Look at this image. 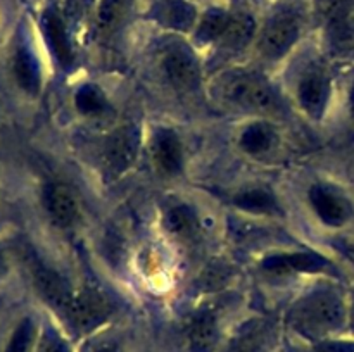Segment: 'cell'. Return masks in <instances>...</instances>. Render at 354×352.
<instances>
[{"mask_svg":"<svg viewBox=\"0 0 354 352\" xmlns=\"http://www.w3.org/2000/svg\"><path fill=\"white\" fill-rule=\"evenodd\" d=\"M14 75L21 88L30 93H37L40 88V71L37 61L26 48H19L14 59Z\"/></svg>","mask_w":354,"mask_h":352,"instance_id":"obj_18","label":"cell"},{"mask_svg":"<svg viewBox=\"0 0 354 352\" xmlns=\"http://www.w3.org/2000/svg\"><path fill=\"white\" fill-rule=\"evenodd\" d=\"M216 93L225 104L237 109L251 113H273L279 109V100L273 88L256 72H227L218 79Z\"/></svg>","mask_w":354,"mask_h":352,"instance_id":"obj_2","label":"cell"},{"mask_svg":"<svg viewBox=\"0 0 354 352\" xmlns=\"http://www.w3.org/2000/svg\"><path fill=\"white\" fill-rule=\"evenodd\" d=\"M313 352H354V344L349 342H320L317 344V347L313 349Z\"/></svg>","mask_w":354,"mask_h":352,"instance_id":"obj_27","label":"cell"},{"mask_svg":"<svg viewBox=\"0 0 354 352\" xmlns=\"http://www.w3.org/2000/svg\"><path fill=\"white\" fill-rule=\"evenodd\" d=\"M344 321V306L337 293L315 290L297 300L289 313V323L306 338H322L339 330Z\"/></svg>","mask_w":354,"mask_h":352,"instance_id":"obj_1","label":"cell"},{"mask_svg":"<svg viewBox=\"0 0 354 352\" xmlns=\"http://www.w3.org/2000/svg\"><path fill=\"white\" fill-rule=\"evenodd\" d=\"M45 207L59 226H73L80 219V206L71 190L62 183H52L44 193Z\"/></svg>","mask_w":354,"mask_h":352,"instance_id":"obj_8","label":"cell"},{"mask_svg":"<svg viewBox=\"0 0 354 352\" xmlns=\"http://www.w3.org/2000/svg\"><path fill=\"white\" fill-rule=\"evenodd\" d=\"M351 326H353V331H354V307H353V314H351Z\"/></svg>","mask_w":354,"mask_h":352,"instance_id":"obj_30","label":"cell"},{"mask_svg":"<svg viewBox=\"0 0 354 352\" xmlns=\"http://www.w3.org/2000/svg\"><path fill=\"white\" fill-rule=\"evenodd\" d=\"M30 271L31 276H33V283L35 286H37L38 293H40L52 307H55L57 311L64 313L69 300H71L73 297L71 289H69L68 283L64 282V278L59 276L54 269L45 266L44 262L37 261V259H31L30 261Z\"/></svg>","mask_w":354,"mask_h":352,"instance_id":"obj_7","label":"cell"},{"mask_svg":"<svg viewBox=\"0 0 354 352\" xmlns=\"http://www.w3.org/2000/svg\"><path fill=\"white\" fill-rule=\"evenodd\" d=\"M351 106H353V110H354V86H353V92H351Z\"/></svg>","mask_w":354,"mask_h":352,"instance_id":"obj_29","label":"cell"},{"mask_svg":"<svg viewBox=\"0 0 354 352\" xmlns=\"http://www.w3.org/2000/svg\"><path fill=\"white\" fill-rule=\"evenodd\" d=\"M270 326L266 323H251L237 335L228 352H268Z\"/></svg>","mask_w":354,"mask_h":352,"instance_id":"obj_17","label":"cell"},{"mask_svg":"<svg viewBox=\"0 0 354 352\" xmlns=\"http://www.w3.org/2000/svg\"><path fill=\"white\" fill-rule=\"evenodd\" d=\"M194 7L189 3L182 2V0H173L165 6L161 10V17L168 26L175 28V30H189L194 23Z\"/></svg>","mask_w":354,"mask_h":352,"instance_id":"obj_23","label":"cell"},{"mask_svg":"<svg viewBox=\"0 0 354 352\" xmlns=\"http://www.w3.org/2000/svg\"><path fill=\"white\" fill-rule=\"evenodd\" d=\"M38 352H66V347L57 335L47 331L38 345Z\"/></svg>","mask_w":354,"mask_h":352,"instance_id":"obj_26","label":"cell"},{"mask_svg":"<svg viewBox=\"0 0 354 352\" xmlns=\"http://www.w3.org/2000/svg\"><path fill=\"white\" fill-rule=\"evenodd\" d=\"M62 314L76 331L86 333L100 326L111 316V302L97 290H82L73 293Z\"/></svg>","mask_w":354,"mask_h":352,"instance_id":"obj_4","label":"cell"},{"mask_svg":"<svg viewBox=\"0 0 354 352\" xmlns=\"http://www.w3.org/2000/svg\"><path fill=\"white\" fill-rule=\"evenodd\" d=\"M168 226L173 233L192 235V231L196 230V216L189 207H175L168 213Z\"/></svg>","mask_w":354,"mask_h":352,"instance_id":"obj_24","label":"cell"},{"mask_svg":"<svg viewBox=\"0 0 354 352\" xmlns=\"http://www.w3.org/2000/svg\"><path fill=\"white\" fill-rule=\"evenodd\" d=\"M235 204L249 213L258 214H272L277 211V200L270 192L263 188L245 190L235 197Z\"/></svg>","mask_w":354,"mask_h":352,"instance_id":"obj_19","label":"cell"},{"mask_svg":"<svg viewBox=\"0 0 354 352\" xmlns=\"http://www.w3.org/2000/svg\"><path fill=\"white\" fill-rule=\"evenodd\" d=\"M128 9H130V0H102L97 10V35L104 40L113 37L123 24Z\"/></svg>","mask_w":354,"mask_h":352,"instance_id":"obj_14","label":"cell"},{"mask_svg":"<svg viewBox=\"0 0 354 352\" xmlns=\"http://www.w3.org/2000/svg\"><path fill=\"white\" fill-rule=\"evenodd\" d=\"M328 93H330V83H328L327 76L322 75L320 71L308 72L301 79L299 88H297L301 107L315 117L324 113L325 106H327Z\"/></svg>","mask_w":354,"mask_h":352,"instance_id":"obj_11","label":"cell"},{"mask_svg":"<svg viewBox=\"0 0 354 352\" xmlns=\"http://www.w3.org/2000/svg\"><path fill=\"white\" fill-rule=\"evenodd\" d=\"M310 200L320 219L330 226H341L351 214L348 200L325 185L313 186L310 190Z\"/></svg>","mask_w":354,"mask_h":352,"instance_id":"obj_9","label":"cell"},{"mask_svg":"<svg viewBox=\"0 0 354 352\" xmlns=\"http://www.w3.org/2000/svg\"><path fill=\"white\" fill-rule=\"evenodd\" d=\"M95 352H118V349L116 347H111V345H106V347L97 349Z\"/></svg>","mask_w":354,"mask_h":352,"instance_id":"obj_28","label":"cell"},{"mask_svg":"<svg viewBox=\"0 0 354 352\" xmlns=\"http://www.w3.org/2000/svg\"><path fill=\"white\" fill-rule=\"evenodd\" d=\"M76 107L85 116H100L107 110V100L100 88L93 85H85L76 92L75 97Z\"/></svg>","mask_w":354,"mask_h":352,"instance_id":"obj_21","label":"cell"},{"mask_svg":"<svg viewBox=\"0 0 354 352\" xmlns=\"http://www.w3.org/2000/svg\"><path fill=\"white\" fill-rule=\"evenodd\" d=\"M162 71L175 88L192 90L199 83V66L183 45H171L162 54Z\"/></svg>","mask_w":354,"mask_h":352,"instance_id":"obj_6","label":"cell"},{"mask_svg":"<svg viewBox=\"0 0 354 352\" xmlns=\"http://www.w3.org/2000/svg\"><path fill=\"white\" fill-rule=\"evenodd\" d=\"M44 28L45 35H47L48 45H50L52 52H54V55L57 57V61L61 62L64 68L71 66L73 50L68 40V31H66V26L64 23H62L61 17L55 12H47L44 17Z\"/></svg>","mask_w":354,"mask_h":352,"instance_id":"obj_15","label":"cell"},{"mask_svg":"<svg viewBox=\"0 0 354 352\" xmlns=\"http://www.w3.org/2000/svg\"><path fill=\"white\" fill-rule=\"evenodd\" d=\"M0 268H2V254H0Z\"/></svg>","mask_w":354,"mask_h":352,"instance_id":"obj_31","label":"cell"},{"mask_svg":"<svg viewBox=\"0 0 354 352\" xmlns=\"http://www.w3.org/2000/svg\"><path fill=\"white\" fill-rule=\"evenodd\" d=\"M138 147H140V133L137 126L127 124L114 130L107 138L102 152L106 175L111 178H118L127 173L137 161Z\"/></svg>","mask_w":354,"mask_h":352,"instance_id":"obj_3","label":"cell"},{"mask_svg":"<svg viewBox=\"0 0 354 352\" xmlns=\"http://www.w3.org/2000/svg\"><path fill=\"white\" fill-rule=\"evenodd\" d=\"M232 14L225 12V10L213 9L203 17L199 28H197V40L203 43H211V41H218L223 35L225 28H227L228 21H230Z\"/></svg>","mask_w":354,"mask_h":352,"instance_id":"obj_20","label":"cell"},{"mask_svg":"<svg viewBox=\"0 0 354 352\" xmlns=\"http://www.w3.org/2000/svg\"><path fill=\"white\" fill-rule=\"evenodd\" d=\"M327 259L310 252H294L266 257L263 268L273 275H289V273H313L327 268Z\"/></svg>","mask_w":354,"mask_h":352,"instance_id":"obj_10","label":"cell"},{"mask_svg":"<svg viewBox=\"0 0 354 352\" xmlns=\"http://www.w3.org/2000/svg\"><path fill=\"white\" fill-rule=\"evenodd\" d=\"M241 145L249 154H261L272 148L273 133L265 124H251L241 137Z\"/></svg>","mask_w":354,"mask_h":352,"instance_id":"obj_22","label":"cell"},{"mask_svg":"<svg viewBox=\"0 0 354 352\" xmlns=\"http://www.w3.org/2000/svg\"><path fill=\"white\" fill-rule=\"evenodd\" d=\"M301 33L299 19L294 12H279L266 23L259 40V50L268 59H280L292 48Z\"/></svg>","mask_w":354,"mask_h":352,"instance_id":"obj_5","label":"cell"},{"mask_svg":"<svg viewBox=\"0 0 354 352\" xmlns=\"http://www.w3.org/2000/svg\"><path fill=\"white\" fill-rule=\"evenodd\" d=\"M154 161L162 175L173 176L180 173L183 162L182 144L175 131L159 130L154 137Z\"/></svg>","mask_w":354,"mask_h":352,"instance_id":"obj_12","label":"cell"},{"mask_svg":"<svg viewBox=\"0 0 354 352\" xmlns=\"http://www.w3.org/2000/svg\"><path fill=\"white\" fill-rule=\"evenodd\" d=\"M256 30L254 19L248 14H235L230 16L227 28H225L223 35L220 37V45L227 50H241L245 45L249 43V40L252 38Z\"/></svg>","mask_w":354,"mask_h":352,"instance_id":"obj_16","label":"cell"},{"mask_svg":"<svg viewBox=\"0 0 354 352\" xmlns=\"http://www.w3.org/2000/svg\"><path fill=\"white\" fill-rule=\"evenodd\" d=\"M187 337L192 352H214L218 340L216 317L209 311L196 314L187 328Z\"/></svg>","mask_w":354,"mask_h":352,"instance_id":"obj_13","label":"cell"},{"mask_svg":"<svg viewBox=\"0 0 354 352\" xmlns=\"http://www.w3.org/2000/svg\"><path fill=\"white\" fill-rule=\"evenodd\" d=\"M33 337L35 326L31 320L21 321V324L16 328L12 337H10L6 352H28L31 347V342H33Z\"/></svg>","mask_w":354,"mask_h":352,"instance_id":"obj_25","label":"cell"}]
</instances>
